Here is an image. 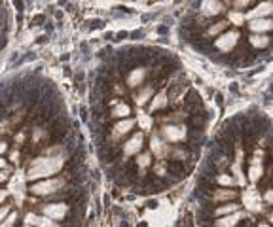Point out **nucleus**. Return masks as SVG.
Wrapping results in <instances>:
<instances>
[{"instance_id": "34", "label": "nucleus", "mask_w": 273, "mask_h": 227, "mask_svg": "<svg viewBox=\"0 0 273 227\" xmlns=\"http://www.w3.org/2000/svg\"><path fill=\"white\" fill-rule=\"evenodd\" d=\"M6 197H8V192L6 190H0V204L6 201Z\"/></svg>"}, {"instance_id": "37", "label": "nucleus", "mask_w": 273, "mask_h": 227, "mask_svg": "<svg viewBox=\"0 0 273 227\" xmlns=\"http://www.w3.org/2000/svg\"><path fill=\"white\" fill-rule=\"evenodd\" d=\"M8 167V163H6V159H2V157H0V168H6Z\"/></svg>"}, {"instance_id": "21", "label": "nucleus", "mask_w": 273, "mask_h": 227, "mask_svg": "<svg viewBox=\"0 0 273 227\" xmlns=\"http://www.w3.org/2000/svg\"><path fill=\"white\" fill-rule=\"evenodd\" d=\"M239 210H241V204H237V203H228V204H222V206H218L214 214L218 216V218H222V216L234 214V212H239Z\"/></svg>"}, {"instance_id": "22", "label": "nucleus", "mask_w": 273, "mask_h": 227, "mask_svg": "<svg viewBox=\"0 0 273 227\" xmlns=\"http://www.w3.org/2000/svg\"><path fill=\"white\" fill-rule=\"evenodd\" d=\"M248 40H250V44H252L254 48H258V49H264L270 46V36H266V34H252Z\"/></svg>"}, {"instance_id": "39", "label": "nucleus", "mask_w": 273, "mask_h": 227, "mask_svg": "<svg viewBox=\"0 0 273 227\" xmlns=\"http://www.w3.org/2000/svg\"><path fill=\"white\" fill-rule=\"evenodd\" d=\"M258 227H270V226H268V224H260Z\"/></svg>"}, {"instance_id": "36", "label": "nucleus", "mask_w": 273, "mask_h": 227, "mask_svg": "<svg viewBox=\"0 0 273 227\" xmlns=\"http://www.w3.org/2000/svg\"><path fill=\"white\" fill-rule=\"evenodd\" d=\"M6 180H8V172H2L0 170V182H6Z\"/></svg>"}, {"instance_id": "3", "label": "nucleus", "mask_w": 273, "mask_h": 227, "mask_svg": "<svg viewBox=\"0 0 273 227\" xmlns=\"http://www.w3.org/2000/svg\"><path fill=\"white\" fill-rule=\"evenodd\" d=\"M241 201H243L245 210L252 212V214H258V212H262V208H264L262 206V195L254 186L245 188V192L241 193Z\"/></svg>"}, {"instance_id": "26", "label": "nucleus", "mask_w": 273, "mask_h": 227, "mask_svg": "<svg viewBox=\"0 0 273 227\" xmlns=\"http://www.w3.org/2000/svg\"><path fill=\"white\" fill-rule=\"evenodd\" d=\"M228 27V21H218V23H214V25H211L209 27V31H207V34L209 36H218L220 34H224V29Z\"/></svg>"}, {"instance_id": "32", "label": "nucleus", "mask_w": 273, "mask_h": 227, "mask_svg": "<svg viewBox=\"0 0 273 227\" xmlns=\"http://www.w3.org/2000/svg\"><path fill=\"white\" fill-rule=\"evenodd\" d=\"M264 199H266V203L273 204V188H272V190H268V193L264 195Z\"/></svg>"}, {"instance_id": "28", "label": "nucleus", "mask_w": 273, "mask_h": 227, "mask_svg": "<svg viewBox=\"0 0 273 227\" xmlns=\"http://www.w3.org/2000/svg\"><path fill=\"white\" fill-rule=\"evenodd\" d=\"M136 165L140 168H148L150 165H152V157H150V154H140L138 159H136Z\"/></svg>"}, {"instance_id": "6", "label": "nucleus", "mask_w": 273, "mask_h": 227, "mask_svg": "<svg viewBox=\"0 0 273 227\" xmlns=\"http://www.w3.org/2000/svg\"><path fill=\"white\" fill-rule=\"evenodd\" d=\"M68 212V204L65 203H50V204H44L42 206V216L50 218V220H63L65 216Z\"/></svg>"}, {"instance_id": "33", "label": "nucleus", "mask_w": 273, "mask_h": 227, "mask_svg": "<svg viewBox=\"0 0 273 227\" xmlns=\"http://www.w3.org/2000/svg\"><path fill=\"white\" fill-rule=\"evenodd\" d=\"M241 161H243V148L239 146V148H237V154H236V163H241Z\"/></svg>"}, {"instance_id": "14", "label": "nucleus", "mask_w": 273, "mask_h": 227, "mask_svg": "<svg viewBox=\"0 0 273 227\" xmlns=\"http://www.w3.org/2000/svg\"><path fill=\"white\" fill-rule=\"evenodd\" d=\"M199 12L203 15H218V13L224 12V4L222 2H214V0H205V2H201Z\"/></svg>"}, {"instance_id": "5", "label": "nucleus", "mask_w": 273, "mask_h": 227, "mask_svg": "<svg viewBox=\"0 0 273 227\" xmlns=\"http://www.w3.org/2000/svg\"><path fill=\"white\" fill-rule=\"evenodd\" d=\"M162 138L165 142H182L186 140V127L184 125H165L162 129Z\"/></svg>"}, {"instance_id": "30", "label": "nucleus", "mask_w": 273, "mask_h": 227, "mask_svg": "<svg viewBox=\"0 0 273 227\" xmlns=\"http://www.w3.org/2000/svg\"><path fill=\"white\" fill-rule=\"evenodd\" d=\"M8 212H10V206H8V204H4V206L0 208V222H2V220H6Z\"/></svg>"}, {"instance_id": "40", "label": "nucleus", "mask_w": 273, "mask_h": 227, "mask_svg": "<svg viewBox=\"0 0 273 227\" xmlns=\"http://www.w3.org/2000/svg\"><path fill=\"white\" fill-rule=\"evenodd\" d=\"M270 222H272V224H273V214H272V216H270Z\"/></svg>"}, {"instance_id": "25", "label": "nucleus", "mask_w": 273, "mask_h": 227, "mask_svg": "<svg viewBox=\"0 0 273 227\" xmlns=\"http://www.w3.org/2000/svg\"><path fill=\"white\" fill-rule=\"evenodd\" d=\"M136 123H138V127H140L142 131H150V129H152V125H154V120L150 118L148 114H144V112H138Z\"/></svg>"}, {"instance_id": "18", "label": "nucleus", "mask_w": 273, "mask_h": 227, "mask_svg": "<svg viewBox=\"0 0 273 227\" xmlns=\"http://www.w3.org/2000/svg\"><path fill=\"white\" fill-rule=\"evenodd\" d=\"M214 203H224V201H234L237 199V192L236 190H216L212 195Z\"/></svg>"}, {"instance_id": "38", "label": "nucleus", "mask_w": 273, "mask_h": 227, "mask_svg": "<svg viewBox=\"0 0 273 227\" xmlns=\"http://www.w3.org/2000/svg\"><path fill=\"white\" fill-rule=\"evenodd\" d=\"M17 159H19V154H17V152H13V154H12V161H17Z\"/></svg>"}, {"instance_id": "31", "label": "nucleus", "mask_w": 273, "mask_h": 227, "mask_svg": "<svg viewBox=\"0 0 273 227\" xmlns=\"http://www.w3.org/2000/svg\"><path fill=\"white\" fill-rule=\"evenodd\" d=\"M248 4H250L248 0H237V2H234V6L237 8V12H239V8H247Z\"/></svg>"}, {"instance_id": "24", "label": "nucleus", "mask_w": 273, "mask_h": 227, "mask_svg": "<svg viewBox=\"0 0 273 227\" xmlns=\"http://www.w3.org/2000/svg\"><path fill=\"white\" fill-rule=\"evenodd\" d=\"M228 21L232 25H236V27H241V25H245L247 21V15L243 12H237V10H232V12L228 13Z\"/></svg>"}, {"instance_id": "20", "label": "nucleus", "mask_w": 273, "mask_h": 227, "mask_svg": "<svg viewBox=\"0 0 273 227\" xmlns=\"http://www.w3.org/2000/svg\"><path fill=\"white\" fill-rule=\"evenodd\" d=\"M230 170H232V176L236 178L237 186L245 188V186H247V178H245V174H243V170H241V163H234V165L230 167Z\"/></svg>"}, {"instance_id": "4", "label": "nucleus", "mask_w": 273, "mask_h": 227, "mask_svg": "<svg viewBox=\"0 0 273 227\" xmlns=\"http://www.w3.org/2000/svg\"><path fill=\"white\" fill-rule=\"evenodd\" d=\"M239 38L241 34L237 32V31H230V32H224L216 38V42H214V48L218 49V51H222V53H230L232 49L237 46V42H239Z\"/></svg>"}, {"instance_id": "2", "label": "nucleus", "mask_w": 273, "mask_h": 227, "mask_svg": "<svg viewBox=\"0 0 273 227\" xmlns=\"http://www.w3.org/2000/svg\"><path fill=\"white\" fill-rule=\"evenodd\" d=\"M63 186H65V180L63 178H48L33 184L31 193L38 195V197H46V195H53V193H57L59 190H63Z\"/></svg>"}, {"instance_id": "29", "label": "nucleus", "mask_w": 273, "mask_h": 227, "mask_svg": "<svg viewBox=\"0 0 273 227\" xmlns=\"http://www.w3.org/2000/svg\"><path fill=\"white\" fill-rule=\"evenodd\" d=\"M154 174H158V176H165V161H160L158 165H154Z\"/></svg>"}, {"instance_id": "9", "label": "nucleus", "mask_w": 273, "mask_h": 227, "mask_svg": "<svg viewBox=\"0 0 273 227\" xmlns=\"http://www.w3.org/2000/svg\"><path fill=\"white\" fill-rule=\"evenodd\" d=\"M142 142H144V134H142V132L133 134V136L124 144V154L125 156H136V154L142 150Z\"/></svg>"}, {"instance_id": "8", "label": "nucleus", "mask_w": 273, "mask_h": 227, "mask_svg": "<svg viewBox=\"0 0 273 227\" xmlns=\"http://www.w3.org/2000/svg\"><path fill=\"white\" fill-rule=\"evenodd\" d=\"M273 13V2H260L256 8H252L247 13L248 21H254V19H266Z\"/></svg>"}, {"instance_id": "17", "label": "nucleus", "mask_w": 273, "mask_h": 227, "mask_svg": "<svg viewBox=\"0 0 273 227\" xmlns=\"http://www.w3.org/2000/svg\"><path fill=\"white\" fill-rule=\"evenodd\" d=\"M169 98H167V93L165 91H160L158 95H154V98L150 100V112H156V110H163L167 106Z\"/></svg>"}, {"instance_id": "10", "label": "nucleus", "mask_w": 273, "mask_h": 227, "mask_svg": "<svg viewBox=\"0 0 273 227\" xmlns=\"http://www.w3.org/2000/svg\"><path fill=\"white\" fill-rule=\"evenodd\" d=\"M248 29H250L254 34L270 32V31H273V19L272 17H266V19H254V21H248Z\"/></svg>"}, {"instance_id": "19", "label": "nucleus", "mask_w": 273, "mask_h": 227, "mask_svg": "<svg viewBox=\"0 0 273 227\" xmlns=\"http://www.w3.org/2000/svg\"><path fill=\"white\" fill-rule=\"evenodd\" d=\"M129 114H131V108H129V104H125V102H118L114 106V110H112V116L114 118H120V120H127Z\"/></svg>"}, {"instance_id": "12", "label": "nucleus", "mask_w": 273, "mask_h": 227, "mask_svg": "<svg viewBox=\"0 0 273 227\" xmlns=\"http://www.w3.org/2000/svg\"><path fill=\"white\" fill-rule=\"evenodd\" d=\"M133 127H135V121L131 120V118H127V120H120L116 125H114V129H112V136H114V138H122L124 134H129Z\"/></svg>"}, {"instance_id": "16", "label": "nucleus", "mask_w": 273, "mask_h": 227, "mask_svg": "<svg viewBox=\"0 0 273 227\" xmlns=\"http://www.w3.org/2000/svg\"><path fill=\"white\" fill-rule=\"evenodd\" d=\"M150 98H154V89H152L150 85H144V87H140V89H138V93L135 95L136 106H144V104L148 102Z\"/></svg>"}, {"instance_id": "23", "label": "nucleus", "mask_w": 273, "mask_h": 227, "mask_svg": "<svg viewBox=\"0 0 273 227\" xmlns=\"http://www.w3.org/2000/svg\"><path fill=\"white\" fill-rule=\"evenodd\" d=\"M247 174H248V180H250L252 184H256V182L264 176V168H262V165H254V163H250Z\"/></svg>"}, {"instance_id": "13", "label": "nucleus", "mask_w": 273, "mask_h": 227, "mask_svg": "<svg viewBox=\"0 0 273 227\" xmlns=\"http://www.w3.org/2000/svg\"><path fill=\"white\" fill-rule=\"evenodd\" d=\"M27 226H36V227H61L55 220H50L46 216H36V214H27Z\"/></svg>"}, {"instance_id": "35", "label": "nucleus", "mask_w": 273, "mask_h": 227, "mask_svg": "<svg viewBox=\"0 0 273 227\" xmlns=\"http://www.w3.org/2000/svg\"><path fill=\"white\" fill-rule=\"evenodd\" d=\"M4 152H8V146L6 142H0V154H4Z\"/></svg>"}, {"instance_id": "41", "label": "nucleus", "mask_w": 273, "mask_h": 227, "mask_svg": "<svg viewBox=\"0 0 273 227\" xmlns=\"http://www.w3.org/2000/svg\"><path fill=\"white\" fill-rule=\"evenodd\" d=\"M23 227H31V226H23Z\"/></svg>"}, {"instance_id": "7", "label": "nucleus", "mask_w": 273, "mask_h": 227, "mask_svg": "<svg viewBox=\"0 0 273 227\" xmlns=\"http://www.w3.org/2000/svg\"><path fill=\"white\" fill-rule=\"evenodd\" d=\"M150 150H152V154L158 157L160 161H165V159L169 157V146H167V142L163 140L162 136H158V134H154V136L150 138Z\"/></svg>"}, {"instance_id": "27", "label": "nucleus", "mask_w": 273, "mask_h": 227, "mask_svg": "<svg viewBox=\"0 0 273 227\" xmlns=\"http://www.w3.org/2000/svg\"><path fill=\"white\" fill-rule=\"evenodd\" d=\"M216 182H218L220 186H224V188H232V186H237L236 178H234L232 174H220V176L216 178Z\"/></svg>"}, {"instance_id": "1", "label": "nucleus", "mask_w": 273, "mask_h": 227, "mask_svg": "<svg viewBox=\"0 0 273 227\" xmlns=\"http://www.w3.org/2000/svg\"><path fill=\"white\" fill-rule=\"evenodd\" d=\"M65 165V157L63 156H44L36 157L31 161V165L27 168V180H48L53 178V174H57Z\"/></svg>"}, {"instance_id": "11", "label": "nucleus", "mask_w": 273, "mask_h": 227, "mask_svg": "<svg viewBox=\"0 0 273 227\" xmlns=\"http://www.w3.org/2000/svg\"><path fill=\"white\" fill-rule=\"evenodd\" d=\"M245 218V212L239 210V212H234V214H228V216H222L214 222V227H236L241 220Z\"/></svg>"}, {"instance_id": "15", "label": "nucleus", "mask_w": 273, "mask_h": 227, "mask_svg": "<svg viewBox=\"0 0 273 227\" xmlns=\"http://www.w3.org/2000/svg\"><path fill=\"white\" fill-rule=\"evenodd\" d=\"M144 78H146V68H142V66L133 68L131 74L127 76V85L129 87H140V84L144 82Z\"/></svg>"}]
</instances>
